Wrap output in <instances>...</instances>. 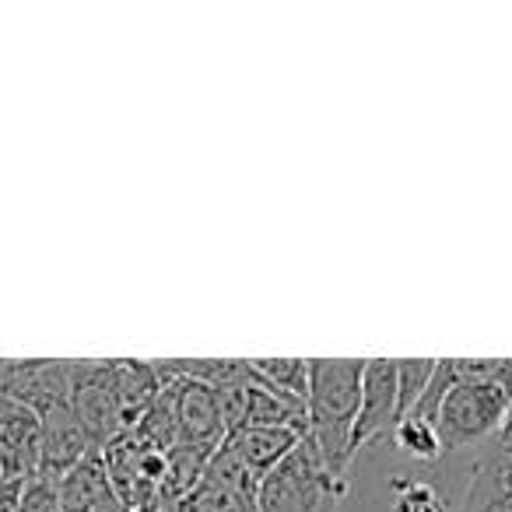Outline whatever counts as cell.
Returning a JSON list of instances; mask_svg holds the SVG:
<instances>
[{
	"instance_id": "6da1fadb",
	"label": "cell",
	"mask_w": 512,
	"mask_h": 512,
	"mask_svg": "<svg viewBox=\"0 0 512 512\" xmlns=\"http://www.w3.org/2000/svg\"><path fill=\"white\" fill-rule=\"evenodd\" d=\"M365 358H309V400H306V435L316 442L323 463L351 488V463H355L358 397H362Z\"/></svg>"
},
{
	"instance_id": "7a4b0ae2",
	"label": "cell",
	"mask_w": 512,
	"mask_h": 512,
	"mask_svg": "<svg viewBox=\"0 0 512 512\" xmlns=\"http://www.w3.org/2000/svg\"><path fill=\"white\" fill-rule=\"evenodd\" d=\"M348 495L341 481L323 463L320 449L309 435L260 481L256 509L260 512H337L341 498Z\"/></svg>"
},
{
	"instance_id": "3957f363",
	"label": "cell",
	"mask_w": 512,
	"mask_h": 512,
	"mask_svg": "<svg viewBox=\"0 0 512 512\" xmlns=\"http://www.w3.org/2000/svg\"><path fill=\"white\" fill-rule=\"evenodd\" d=\"M512 411L509 383H456L442 393L435 407V432H439L442 453L470 449L477 442L498 435Z\"/></svg>"
},
{
	"instance_id": "277c9868",
	"label": "cell",
	"mask_w": 512,
	"mask_h": 512,
	"mask_svg": "<svg viewBox=\"0 0 512 512\" xmlns=\"http://www.w3.org/2000/svg\"><path fill=\"white\" fill-rule=\"evenodd\" d=\"M71 407L95 453L127 432L120 393H116V362H71Z\"/></svg>"
},
{
	"instance_id": "5b68a950",
	"label": "cell",
	"mask_w": 512,
	"mask_h": 512,
	"mask_svg": "<svg viewBox=\"0 0 512 512\" xmlns=\"http://www.w3.org/2000/svg\"><path fill=\"white\" fill-rule=\"evenodd\" d=\"M256 491H260V481L221 442V449L211 456L197 488L179 505L186 512H260L256 509Z\"/></svg>"
},
{
	"instance_id": "8992f818",
	"label": "cell",
	"mask_w": 512,
	"mask_h": 512,
	"mask_svg": "<svg viewBox=\"0 0 512 512\" xmlns=\"http://www.w3.org/2000/svg\"><path fill=\"white\" fill-rule=\"evenodd\" d=\"M397 421H400L397 358H365L362 397H358L355 432H351V446H355V453L365 446V442L393 435Z\"/></svg>"
},
{
	"instance_id": "52a82bcc",
	"label": "cell",
	"mask_w": 512,
	"mask_h": 512,
	"mask_svg": "<svg viewBox=\"0 0 512 512\" xmlns=\"http://www.w3.org/2000/svg\"><path fill=\"white\" fill-rule=\"evenodd\" d=\"M172 393V407H176V425H179V442L183 446H197L204 453H218L221 442L228 439L225 418H221L218 390L197 383V379H179L165 376L162 379Z\"/></svg>"
},
{
	"instance_id": "ba28073f",
	"label": "cell",
	"mask_w": 512,
	"mask_h": 512,
	"mask_svg": "<svg viewBox=\"0 0 512 512\" xmlns=\"http://www.w3.org/2000/svg\"><path fill=\"white\" fill-rule=\"evenodd\" d=\"M0 397L46 414L71 404V362H0Z\"/></svg>"
},
{
	"instance_id": "9c48e42d",
	"label": "cell",
	"mask_w": 512,
	"mask_h": 512,
	"mask_svg": "<svg viewBox=\"0 0 512 512\" xmlns=\"http://www.w3.org/2000/svg\"><path fill=\"white\" fill-rule=\"evenodd\" d=\"M88 453L95 449L88 446V435L71 404L39 414V477L60 484V477L71 474Z\"/></svg>"
},
{
	"instance_id": "30bf717a",
	"label": "cell",
	"mask_w": 512,
	"mask_h": 512,
	"mask_svg": "<svg viewBox=\"0 0 512 512\" xmlns=\"http://www.w3.org/2000/svg\"><path fill=\"white\" fill-rule=\"evenodd\" d=\"M306 435V428H292V425H281V428H242V432H232L225 439V446L235 453V460L256 477V481H264L295 446L299 439Z\"/></svg>"
},
{
	"instance_id": "8fae6325",
	"label": "cell",
	"mask_w": 512,
	"mask_h": 512,
	"mask_svg": "<svg viewBox=\"0 0 512 512\" xmlns=\"http://www.w3.org/2000/svg\"><path fill=\"white\" fill-rule=\"evenodd\" d=\"M249 372L256 383H264L274 397H281L288 407L306 414L309 400V358H253Z\"/></svg>"
},
{
	"instance_id": "7c38bea8",
	"label": "cell",
	"mask_w": 512,
	"mask_h": 512,
	"mask_svg": "<svg viewBox=\"0 0 512 512\" xmlns=\"http://www.w3.org/2000/svg\"><path fill=\"white\" fill-rule=\"evenodd\" d=\"M393 442L397 449H404L407 456L421 463H435L442 456V442H439V432H435L432 421L418 418V414H404L393 428Z\"/></svg>"
},
{
	"instance_id": "4fadbf2b",
	"label": "cell",
	"mask_w": 512,
	"mask_h": 512,
	"mask_svg": "<svg viewBox=\"0 0 512 512\" xmlns=\"http://www.w3.org/2000/svg\"><path fill=\"white\" fill-rule=\"evenodd\" d=\"M435 358H397V393H400V418L418 407L432 383Z\"/></svg>"
},
{
	"instance_id": "5bb4252c",
	"label": "cell",
	"mask_w": 512,
	"mask_h": 512,
	"mask_svg": "<svg viewBox=\"0 0 512 512\" xmlns=\"http://www.w3.org/2000/svg\"><path fill=\"white\" fill-rule=\"evenodd\" d=\"M390 512H449V502L432 481H404L397 484Z\"/></svg>"
},
{
	"instance_id": "9a60e30c",
	"label": "cell",
	"mask_w": 512,
	"mask_h": 512,
	"mask_svg": "<svg viewBox=\"0 0 512 512\" xmlns=\"http://www.w3.org/2000/svg\"><path fill=\"white\" fill-rule=\"evenodd\" d=\"M498 446L512 453V411H509V418H505V425L498 428Z\"/></svg>"
},
{
	"instance_id": "2e32d148",
	"label": "cell",
	"mask_w": 512,
	"mask_h": 512,
	"mask_svg": "<svg viewBox=\"0 0 512 512\" xmlns=\"http://www.w3.org/2000/svg\"><path fill=\"white\" fill-rule=\"evenodd\" d=\"M481 512H512V498H505V502L488 505V509H481Z\"/></svg>"
}]
</instances>
